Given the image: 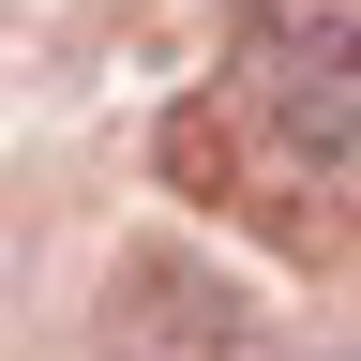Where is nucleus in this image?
<instances>
[{"label":"nucleus","instance_id":"nucleus-1","mask_svg":"<svg viewBox=\"0 0 361 361\" xmlns=\"http://www.w3.org/2000/svg\"><path fill=\"white\" fill-rule=\"evenodd\" d=\"M226 106L301 180L361 166V0H241V30H226Z\"/></svg>","mask_w":361,"mask_h":361}]
</instances>
